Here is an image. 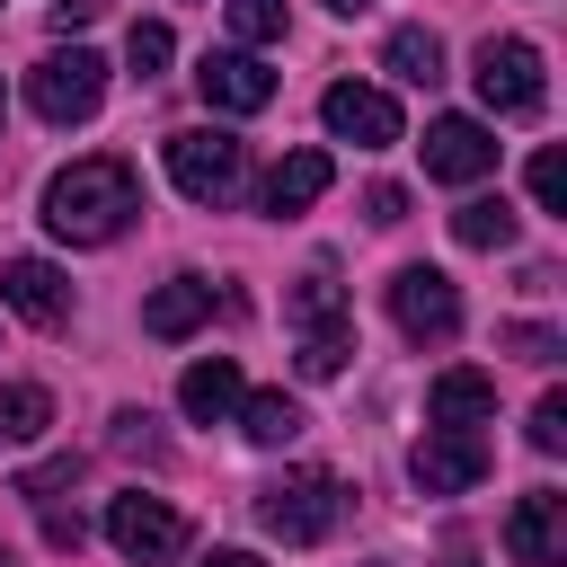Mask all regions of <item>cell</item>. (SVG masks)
Returning a JSON list of instances; mask_svg holds the SVG:
<instances>
[{
    "instance_id": "32",
    "label": "cell",
    "mask_w": 567,
    "mask_h": 567,
    "mask_svg": "<svg viewBox=\"0 0 567 567\" xmlns=\"http://www.w3.org/2000/svg\"><path fill=\"white\" fill-rule=\"evenodd\" d=\"M204 567H266V558H248V549H213Z\"/></svg>"
},
{
    "instance_id": "13",
    "label": "cell",
    "mask_w": 567,
    "mask_h": 567,
    "mask_svg": "<svg viewBox=\"0 0 567 567\" xmlns=\"http://www.w3.org/2000/svg\"><path fill=\"white\" fill-rule=\"evenodd\" d=\"M0 301H9L27 328H71V284H62V266H44V257H9V266H0Z\"/></svg>"
},
{
    "instance_id": "5",
    "label": "cell",
    "mask_w": 567,
    "mask_h": 567,
    "mask_svg": "<svg viewBox=\"0 0 567 567\" xmlns=\"http://www.w3.org/2000/svg\"><path fill=\"white\" fill-rule=\"evenodd\" d=\"M97 97H106V62H97L89 44L44 53V62L27 71V106H35L44 124H89V115H97Z\"/></svg>"
},
{
    "instance_id": "11",
    "label": "cell",
    "mask_w": 567,
    "mask_h": 567,
    "mask_svg": "<svg viewBox=\"0 0 567 567\" xmlns=\"http://www.w3.org/2000/svg\"><path fill=\"white\" fill-rule=\"evenodd\" d=\"M408 478H416L425 496H461V487H478V478H487V443H478V434L434 425V434L408 452Z\"/></svg>"
},
{
    "instance_id": "15",
    "label": "cell",
    "mask_w": 567,
    "mask_h": 567,
    "mask_svg": "<svg viewBox=\"0 0 567 567\" xmlns=\"http://www.w3.org/2000/svg\"><path fill=\"white\" fill-rule=\"evenodd\" d=\"M204 319H213V284H204V275H177V284H159V292L142 301V328H151V337H195Z\"/></svg>"
},
{
    "instance_id": "30",
    "label": "cell",
    "mask_w": 567,
    "mask_h": 567,
    "mask_svg": "<svg viewBox=\"0 0 567 567\" xmlns=\"http://www.w3.org/2000/svg\"><path fill=\"white\" fill-rule=\"evenodd\" d=\"M44 540H53V549H80V540H89V523H80V514H62V505H44Z\"/></svg>"
},
{
    "instance_id": "2",
    "label": "cell",
    "mask_w": 567,
    "mask_h": 567,
    "mask_svg": "<svg viewBox=\"0 0 567 567\" xmlns=\"http://www.w3.org/2000/svg\"><path fill=\"white\" fill-rule=\"evenodd\" d=\"M284 319H292V337H301V372L310 381H337L346 372V354H354V310H346V292H337V275H301L292 284V301H284Z\"/></svg>"
},
{
    "instance_id": "9",
    "label": "cell",
    "mask_w": 567,
    "mask_h": 567,
    "mask_svg": "<svg viewBox=\"0 0 567 567\" xmlns=\"http://www.w3.org/2000/svg\"><path fill=\"white\" fill-rule=\"evenodd\" d=\"M319 124H328L337 142H354V151H390V142H399V97H390V89H363V80H337V89L319 97Z\"/></svg>"
},
{
    "instance_id": "7",
    "label": "cell",
    "mask_w": 567,
    "mask_h": 567,
    "mask_svg": "<svg viewBox=\"0 0 567 567\" xmlns=\"http://www.w3.org/2000/svg\"><path fill=\"white\" fill-rule=\"evenodd\" d=\"M390 319H399L408 346L461 337V292H452V275H443V266H399V275H390Z\"/></svg>"
},
{
    "instance_id": "33",
    "label": "cell",
    "mask_w": 567,
    "mask_h": 567,
    "mask_svg": "<svg viewBox=\"0 0 567 567\" xmlns=\"http://www.w3.org/2000/svg\"><path fill=\"white\" fill-rule=\"evenodd\" d=\"M328 9H337V18H363V9H372V0H328Z\"/></svg>"
},
{
    "instance_id": "34",
    "label": "cell",
    "mask_w": 567,
    "mask_h": 567,
    "mask_svg": "<svg viewBox=\"0 0 567 567\" xmlns=\"http://www.w3.org/2000/svg\"><path fill=\"white\" fill-rule=\"evenodd\" d=\"M0 567H18V558H9V549H0Z\"/></svg>"
},
{
    "instance_id": "10",
    "label": "cell",
    "mask_w": 567,
    "mask_h": 567,
    "mask_svg": "<svg viewBox=\"0 0 567 567\" xmlns=\"http://www.w3.org/2000/svg\"><path fill=\"white\" fill-rule=\"evenodd\" d=\"M487 168H496V133H487L478 115H434V124H425V177L470 186V177H487Z\"/></svg>"
},
{
    "instance_id": "19",
    "label": "cell",
    "mask_w": 567,
    "mask_h": 567,
    "mask_svg": "<svg viewBox=\"0 0 567 567\" xmlns=\"http://www.w3.org/2000/svg\"><path fill=\"white\" fill-rule=\"evenodd\" d=\"M381 62H390V80L434 89V80H443V35H434V27H399V35L381 44Z\"/></svg>"
},
{
    "instance_id": "29",
    "label": "cell",
    "mask_w": 567,
    "mask_h": 567,
    "mask_svg": "<svg viewBox=\"0 0 567 567\" xmlns=\"http://www.w3.org/2000/svg\"><path fill=\"white\" fill-rule=\"evenodd\" d=\"M363 213H372L381 230H399V221H408V186H372V195H363Z\"/></svg>"
},
{
    "instance_id": "27",
    "label": "cell",
    "mask_w": 567,
    "mask_h": 567,
    "mask_svg": "<svg viewBox=\"0 0 567 567\" xmlns=\"http://www.w3.org/2000/svg\"><path fill=\"white\" fill-rule=\"evenodd\" d=\"M71 478H80V461L62 452V461H44V470H27V478H18V496H35V505H53V487H71Z\"/></svg>"
},
{
    "instance_id": "18",
    "label": "cell",
    "mask_w": 567,
    "mask_h": 567,
    "mask_svg": "<svg viewBox=\"0 0 567 567\" xmlns=\"http://www.w3.org/2000/svg\"><path fill=\"white\" fill-rule=\"evenodd\" d=\"M328 177H337V159H328V151H292V159L266 177V213H310V204L328 195Z\"/></svg>"
},
{
    "instance_id": "25",
    "label": "cell",
    "mask_w": 567,
    "mask_h": 567,
    "mask_svg": "<svg viewBox=\"0 0 567 567\" xmlns=\"http://www.w3.org/2000/svg\"><path fill=\"white\" fill-rule=\"evenodd\" d=\"M532 204L540 213H567V159L558 151H532Z\"/></svg>"
},
{
    "instance_id": "14",
    "label": "cell",
    "mask_w": 567,
    "mask_h": 567,
    "mask_svg": "<svg viewBox=\"0 0 567 567\" xmlns=\"http://www.w3.org/2000/svg\"><path fill=\"white\" fill-rule=\"evenodd\" d=\"M195 89H204V106H221V115H257V106L275 97V71H266L257 53H204Z\"/></svg>"
},
{
    "instance_id": "3",
    "label": "cell",
    "mask_w": 567,
    "mask_h": 567,
    "mask_svg": "<svg viewBox=\"0 0 567 567\" xmlns=\"http://www.w3.org/2000/svg\"><path fill=\"white\" fill-rule=\"evenodd\" d=\"M337 514H346V487H337V470H284L266 496H257V523L275 532V540H328L337 532Z\"/></svg>"
},
{
    "instance_id": "16",
    "label": "cell",
    "mask_w": 567,
    "mask_h": 567,
    "mask_svg": "<svg viewBox=\"0 0 567 567\" xmlns=\"http://www.w3.org/2000/svg\"><path fill=\"white\" fill-rule=\"evenodd\" d=\"M177 408H186L195 425H221V416L239 408V363H230V354H204V363H186V381H177Z\"/></svg>"
},
{
    "instance_id": "22",
    "label": "cell",
    "mask_w": 567,
    "mask_h": 567,
    "mask_svg": "<svg viewBox=\"0 0 567 567\" xmlns=\"http://www.w3.org/2000/svg\"><path fill=\"white\" fill-rule=\"evenodd\" d=\"M44 425H53V399H44L35 381H9V390H0V443H35Z\"/></svg>"
},
{
    "instance_id": "35",
    "label": "cell",
    "mask_w": 567,
    "mask_h": 567,
    "mask_svg": "<svg viewBox=\"0 0 567 567\" xmlns=\"http://www.w3.org/2000/svg\"><path fill=\"white\" fill-rule=\"evenodd\" d=\"M0 106H9V97H0Z\"/></svg>"
},
{
    "instance_id": "24",
    "label": "cell",
    "mask_w": 567,
    "mask_h": 567,
    "mask_svg": "<svg viewBox=\"0 0 567 567\" xmlns=\"http://www.w3.org/2000/svg\"><path fill=\"white\" fill-rule=\"evenodd\" d=\"M230 35L239 44H275L284 35V0H230Z\"/></svg>"
},
{
    "instance_id": "4",
    "label": "cell",
    "mask_w": 567,
    "mask_h": 567,
    "mask_svg": "<svg viewBox=\"0 0 567 567\" xmlns=\"http://www.w3.org/2000/svg\"><path fill=\"white\" fill-rule=\"evenodd\" d=\"M239 168H248L239 133H221V124H186V133H168V177H177L186 204H230V195H239Z\"/></svg>"
},
{
    "instance_id": "6",
    "label": "cell",
    "mask_w": 567,
    "mask_h": 567,
    "mask_svg": "<svg viewBox=\"0 0 567 567\" xmlns=\"http://www.w3.org/2000/svg\"><path fill=\"white\" fill-rule=\"evenodd\" d=\"M106 540L133 558V567H177L186 558V514L168 496H106Z\"/></svg>"
},
{
    "instance_id": "12",
    "label": "cell",
    "mask_w": 567,
    "mask_h": 567,
    "mask_svg": "<svg viewBox=\"0 0 567 567\" xmlns=\"http://www.w3.org/2000/svg\"><path fill=\"white\" fill-rule=\"evenodd\" d=\"M505 549H514V567H558L567 558V496L558 487H532L505 514Z\"/></svg>"
},
{
    "instance_id": "17",
    "label": "cell",
    "mask_w": 567,
    "mask_h": 567,
    "mask_svg": "<svg viewBox=\"0 0 567 567\" xmlns=\"http://www.w3.org/2000/svg\"><path fill=\"white\" fill-rule=\"evenodd\" d=\"M425 416H434V425H452V434H470L478 416H496V381H487V372H434Z\"/></svg>"
},
{
    "instance_id": "8",
    "label": "cell",
    "mask_w": 567,
    "mask_h": 567,
    "mask_svg": "<svg viewBox=\"0 0 567 567\" xmlns=\"http://www.w3.org/2000/svg\"><path fill=\"white\" fill-rule=\"evenodd\" d=\"M470 80H478V97H487L496 115H540V97H549V80H540V44H523V35H487Z\"/></svg>"
},
{
    "instance_id": "26",
    "label": "cell",
    "mask_w": 567,
    "mask_h": 567,
    "mask_svg": "<svg viewBox=\"0 0 567 567\" xmlns=\"http://www.w3.org/2000/svg\"><path fill=\"white\" fill-rule=\"evenodd\" d=\"M532 452H567V390H549L532 408Z\"/></svg>"
},
{
    "instance_id": "1",
    "label": "cell",
    "mask_w": 567,
    "mask_h": 567,
    "mask_svg": "<svg viewBox=\"0 0 567 567\" xmlns=\"http://www.w3.org/2000/svg\"><path fill=\"white\" fill-rule=\"evenodd\" d=\"M133 213H142V186H133L124 159H80L44 186V230L71 239V248H106Z\"/></svg>"
},
{
    "instance_id": "28",
    "label": "cell",
    "mask_w": 567,
    "mask_h": 567,
    "mask_svg": "<svg viewBox=\"0 0 567 567\" xmlns=\"http://www.w3.org/2000/svg\"><path fill=\"white\" fill-rule=\"evenodd\" d=\"M505 346L523 354V363H558L567 346H558V328H505Z\"/></svg>"
},
{
    "instance_id": "20",
    "label": "cell",
    "mask_w": 567,
    "mask_h": 567,
    "mask_svg": "<svg viewBox=\"0 0 567 567\" xmlns=\"http://www.w3.org/2000/svg\"><path fill=\"white\" fill-rule=\"evenodd\" d=\"M239 434L275 452V443H292V434H301V408H292L284 390H239Z\"/></svg>"
},
{
    "instance_id": "31",
    "label": "cell",
    "mask_w": 567,
    "mask_h": 567,
    "mask_svg": "<svg viewBox=\"0 0 567 567\" xmlns=\"http://www.w3.org/2000/svg\"><path fill=\"white\" fill-rule=\"evenodd\" d=\"M89 18H97V0H53V27H62V35H71V27H89Z\"/></svg>"
},
{
    "instance_id": "23",
    "label": "cell",
    "mask_w": 567,
    "mask_h": 567,
    "mask_svg": "<svg viewBox=\"0 0 567 567\" xmlns=\"http://www.w3.org/2000/svg\"><path fill=\"white\" fill-rule=\"evenodd\" d=\"M168 53H177V35H168L159 18H133V35H124V62H133V80H159V71H168Z\"/></svg>"
},
{
    "instance_id": "21",
    "label": "cell",
    "mask_w": 567,
    "mask_h": 567,
    "mask_svg": "<svg viewBox=\"0 0 567 567\" xmlns=\"http://www.w3.org/2000/svg\"><path fill=\"white\" fill-rule=\"evenodd\" d=\"M452 239H461V248H505V239H514V204H505V195H470V204L452 213Z\"/></svg>"
}]
</instances>
